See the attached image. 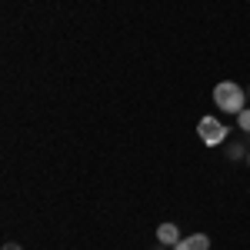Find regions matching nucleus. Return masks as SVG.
Returning a JSON list of instances; mask_svg holds the SVG:
<instances>
[{
    "label": "nucleus",
    "mask_w": 250,
    "mask_h": 250,
    "mask_svg": "<svg viewBox=\"0 0 250 250\" xmlns=\"http://www.w3.org/2000/svg\"><path fill=\"white\" fill-rule=\"evenodd\" d=\"M157 240H160L164 247H177V244H180V230H177L173 224H160V227H157Z\"/></svg>",
    "instance_id": "4"
},
{
    "label": "nucleus",
    "mask_w": 250,
    "mask_h": 250,
    "mask_svg": "<svg viewBox=\"0 0 250 250\" xmlns=\"http://www.w3.org/2000/svg\"><path fill=\"white\" fill-rule=\"evenodd\" d=\"M3 250H23L20 244H3Z\"/></svg>",
    "instance_id": "6"
},
{
    "label": "nucleus",
    "mask_w": 250,
    "mask_h": 250,
    "mask_svg": "<svg viewBox=\"0 0 250 250\" xmlns=\"http://www.w3.org/2000/svg\"><path fill=\"white\" fill-rule=\"evenodd\" d=\"M197 134H200V140H204L207 147H217V144H224V140H227V127H224L220 120H213V117H200Z\"/></svg>",
    "instance_id": "2"
},
{
    "label": "nucleus",
    "mask_w": 250,
    "mask_h": 250,
    "mask_svg": "<svg viewBox=\"0 0 250 250\" xmlns=\"http://www.w3.org/2000/svg\"><path fill=\"white\" fill-rule=\"evenodd\" d=\"M247 97H250V94H247Z\"/></svg>",
    "instance_id": "7"
},
{
    "label": "nucleus",
    "mask_w": 250,
    "mask_h": 250,
    "mask_svg": "<svg viewBox=\"0 0 250 250\" xmlns=\"http://www.w3.org/2000/svg\"><path fill=\"white\" fill-rule=\"evenodd\" d=\"M237 124H240V130H247V134H250V107L237 114Z\"/></svg>",
    "instance_id": "5"
},
{
    "label": "nucleus",
    "mask_w": 250,
    "mask_h": 250,
    "mask_svg": "<svg viewBox=\"0 0 250 250\" xmlns=\"http://www.w3.org/2000/svg\"><path fill=\"white\" fill-rule=\"evenodd\" d=\"M173 250H210V237L207 233H190V237H184Z\"/></svg>",
    "instance_id": "3"
},
{
    "label": "nucleus",
    "mask_w": 250,
    "mask_h": 250,
    "mask_svg": "<svg viewBox=\"0 0 250 250\" xmlns=\"http://www.w3.org/2000/svg\"><path fill=\"white\" fill-rule=\"evenodd\" d=\"M213 104H217L224 114H240V110H247V97H244V90H240L233 80H220V83L213 87Z\"/></svg>",
    "instance_id": "1"
}]
</instances>
